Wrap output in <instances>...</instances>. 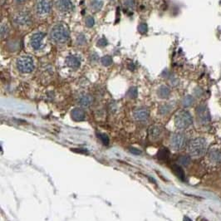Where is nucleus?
Masks as SVG:
<instances>
[{
    "label": "nucleus",
    "instance_id": "27",
    "mask_svg": "<svg viewBox=\"0 0 221 221\" xmlns=\"http://www.w3.org/2000/svg\"><path fill=\"white\" fill-rule=\"evenodd\" d=\"M99 137L101 139V141H102V143L104 145H108L109 144V137H108V135L107 134H105V133H100L99 134Z\"/></svg>",
    "mask_w": 221,
    "mask_h": 221
},
{
    "label": "nucleus",
    "instance_id": "26",
    "mask_svg": "<svg viewBox=\"0 0 221 221\" xmlns=\"http://www.w3.org/2000/svg\"><path fill=\"white\" fill-rule=\"evenodd\" d=\"M85 23H86V27H88V28H92V27H93L94 23H95V20H94L93 17H92V16H87V17H86Z\"/></svg>",
    "mask_w": 221,
    "mask_h": 221
},
{
    "label": "nucleus",
    "instance_id": "25",
    "mask_svg": "<svg viewBox=\"0 0 221 221\" xmlns=\"http://www.w3.org/2000/svg\"><path fill=\"white\" fill-rule=\"evenodd\" d=\"M127 95L129 96L131 98H135L137 95H138V92H137V89H136V87H132L131 89L128 91L127 92Z\"/></svg>",
    "mask_w": 221,
    "mask_h": 221
},
{
    "label": "nucleus",
    "instance_id": "32",
    "mask_svg": "<svg viewBox=\"0 0 221 221\" xmlns=\"http://www.w3.org/2000/svg\"><path fill=\"white\" fill-rule=\"evenodd\" d=\"M125 5L129 9H134L135 7V1L134 0H126Z\"/></svg>",
    "mask_w": 221,
    "mask_h": 221
},
{
    "label": "nucleus",
    "instance_id": "24",
    "mask_svg": "<svg viewBox=\"0 0 221 221\" xmlns=\"http://www.w3.org/2000/svg\"><path fill=\"white\" fill-rule=\"evenodd\" d=\"M101 61L102 65H104L106 67H108V66H111V63H112V58H111L110 56H105L101 59Z\"/></svg>",
    "mask_w": 221,
    "mask_h": 221
},
{
    "label": "nucleus",
    "instance_id": "35",
    "mask_svg": "<svg viewBox=\"0 0 221 221\" xmlns=\"http://www.w3.org/2000/svg\"><path fill=\"white\" fill-rule=\"evenodd\" d=\"M184 221H192L191 219L189 218V217H187V216H184Z\"/></svg>",
    "mask_w": 221,
    "mask_h": 221
},
{
    "label": "nucleus",
    "instance_id": "17",
    "mask_svg": "<svg viewBox=\"0 0 221 221\" xmlns=\"http://www.w3.org/2000/svg\"><path fill=\"white\" fill-rule=\"evenodd\" d=\"M157 157L160 160H168L170 157V151L166 147L160 148L158 151V153H157Z\"/></svg>",
    "mask_w": 221,
    "mask_h": 221
},
{
    "label": "nucleus",
    "instance_id": "18",
    "mask_svg": "<svg viewBox=\"0 0 221 221\" xmlns=\"http://www.w3.org/2000/svg\"><path fill=\"white\" fill-rule=\"evenodd\" d=\"M170 94V89L167 86L163 85L158 90V96L160 98H167Z\"/></svg>",
    "mask_w": 221,
    "mask_h": 221
},
{
    "label": "nucleus",
    "instance_id": "33",
    "mask_svg": "<svg viewBox=\"0 0 221 221\" xmlns=\"http://www.w3.org/2000/svg\"><path fill=\"white\" fill-rule=\"evenodd\" d=\"M130 152L133 154V155H135V156H138V155H141V151L140 150H138L137 148L135 147L130 148Z\"/></svg>",
    "mask_w": 221,
    "mask_h": 221
},
{
    "label": "nucleus",
    "instance_id": "10",
    "mask_svg": "<svg viewBox=\"0 0 221 221\" xmlns=\"http://www.w3.org/2000/svg\"><path fill=\"white\" fill-rule=\"evenodd\" d=\"M55 6L60 12H69L74 9V4L72 0H56Z\"/></svg>",
    "mask_w": 221,
    "mask_h": 221
},
{
    "label": "nucleus",
    "instance_id": "2",
    "mask_svg": "<svg viewBox=\"0 0 221 221\" xmlns=\"http://www.w3.org/2000/svg\"><path fill=\"white\" fill-rule=\"evenodd\" d=\"M207 150V142L205 139L198 137L190 141L188 145V151L194 157H200L204 156Z\"/></svg>",
    "mask_w": 221,
    "mask_h": 221
},
{
    "label": "nucleus",
    "instance_id": "16",
    "mask_svg": "<svg viewBox=\"0 0 221 221\" xmlns=\"http://www.w3.org/2000/svg\"><path fill=\"white\" fill-rule=\"evenodd\" d=\"M172 170H173V172L175 173V175H176L181 181H185V175H184V172L181 166H178V165H174V166H172Z\"/></svg>",
    "mask_w": 221,
    "mask_h": 221
},
{
    "label": "nucleus",
    "instance_id": "9",
    "mask_svg": "<svg viewBox=\"0 0 221 221\" xmlns=\"http://www.w3.org/2000/svg\"><path fill=\"white\" fill-rule=\"evenodd\" d=\"M45 37V33H34L32 37H31V46L34 50H42L44 47V45L43 44V38Z\"/></svg>",
    "mask_w": 221,
    "mask_h": 221
},
{
    "label": "nucleus",
    "instance_id": "21",
    "mask_svg": "<svg viewBox=\"0 0 221 221\" xmlns=\"http://www.w3.org/2000/svg\"><path fill=\"white\" fill-rule=\"evenodd\" d=\"M179 163L184 166H187L190 163H191V157L189 156H181L179 158Z\"/></svg>",
    "mask_w": 221,
    "mask_h": 221
},
{
    "label": "nucleus",
    "instance_id": "3",
    "mask_svg": "<svg viewBox=\"0 0 221 221\" xmlns=\"http://www.w3.org/2000/svg\"><path fill=\"white\" fill-rule=\"evenodd\" d=\"M193 123V119L191 113L187 111H179L175 118V126L180 130H184L191 126Z\"/></svg>",
    "mask_w": 221,
    "mask_h": 221
},
{
    "label": "nucleus",
    "instance_id": "6",
    "mask_svg": "<svg viewBox=\"0 0 221 221\" xmlns=\"http://www.w3.org/2000/svg\"><path fill=\"white\" fill-rule=\"evenodd\" d=\"M196 115L200 124L206 125L210 121V115L205 105H200L196 108Z\"/></svg>",
    "mask_w": 221,
    "mask_h": 221
},
{
    "label": "nucleus",
    "instance_id": "31",
    "mask_svg": "<svg viewBox=\"0 0 221 221\" xmlns=\"http://www.w3.org/2000/svg\"><path fill=\"white\" fill-rule=\"evenodd\" d=\"M107 40L105 37H102L101 39H99V41L97 42V46L100 47H103L107 46Z\"/></svg>",
    "mask_w": 221,
    "mask_h": 221
},
{
    "label": "nucleus",
    "instance_id": "30",
    "mask_svg": "<svg viewBox=\"0 0 221 221\" xmlns=\"http://www.w3.org/2000/svg\"><path fill=\"white\" fill-rule=\"evenodd\" d=\"M77 41L78 44L82 45V44H84V43H86V37H85V36H84L83 34H79V35L77 36Z\"/></svg>",
    "mask_w": 221,
    "mask_h": 221
},
{
    "label": "nucleus",
    "instance_id": "23",
    "mask_svg": "<svg viewBox=\"0 0 221 221\" xmlns=\"http://www.w3.org/2000/svg\"><path fill=\"white\" fill-rule=\"evenodd\" d=\"M170 109H171V107H170L169 105H162L159 108V112L161 115H166V114L169 113Z\"/></svg>",
    "mask_w": 221,
    "mask_h": 221
},
{
    "label": "nucleus",
    "instance_id": "7",
    "mask_svg": "<svg viewBox=\"0 0 221 221\" xmlns=\"http://www.w3.org/2000/svg\"><path fill=\"white\" fill-rule=\"evenodd\" d=\"M32 19L29 14V12L27 11H20L17 12L13 18V22L14 23L19 26H27L30 24Z\"/></svg>",
    "mask_w": 221,
    "mask_h": 221
},
{
    "label": "nucleus",
    "instance_id": "4",
    "mask_svg": "<svg viewBox=\"0 0 221 221\" xmlns=\"http://www.w3.org/2000/svg\"><path fill=\"white\" fill-rule=\"evenodd\" d=\"M16 65L18 70L22 73H30L34 69V62L29 56H22L17 59Z\"/></svg>",
    "mask_w": 221,
    "mask_h": 221
},
{
    "label": "nucleus",
    "instance_id": "20",
    "mask_svg": "<svg viewBox=\"0 0 221 221\" xmlns=\"http://www.w3.org/2000/svg\"><path fill=\"white\" fill-rule=\"evenodd\" d=\"M193 102H194V97L191 95H188L186 96H184V99L182 100V105L184 106V107H191V105L193 104Z\"/></svg>",
    "mask_w": 221,
    "mask_h": 221
},
{
    "label": "nucleus",
    "instance_id": "13",
    "mask_svg": "<svg viewBox=\"0 0 221 221\" xmlns=\"http://www.w3.org/2000/svg\"><path fill=\"white\" fill-rule=\"evenodd\" d=\"M71 117L75 121H82L85 119L86 114L82 108H74L71 112Z\"/></svg>",
    "mask_w": 221,
    "mask_h": 221
},
{
    "label": "nucleus",
    "instance_id": "34",
    "mask_svg": "<svg viewBox=\"0 0 221 221\" xmlns=\"http://www.w3.org/2000/svg\"><path fill=\"white\" fill-rule=\"evenodd\" d=\"M91 58H92V61H97V59L99 58L98 56L96 53H92V57H91Z\"/></svg>",
    "mask_w": 221,
    "mask_h": 221
},
{
    "label": "nucleus",
    "instance_id": "11",
    "mask_svg": "<svg viewBox=\"0 0 221 221\" xmlns=\"http://www.w3.org/2000/svg\"><path fill=\"white\" fill-rule=\"evenodd\" d=\"M149 115H150L149 111L145 107L137 108L136 110L134 111V113H133L134 118L138 121H143L147 120Z\"/></svg>",
    "mask_w": 221,
    "mask_h": 221
},
{
    "label": "nucleus",
    "instance_id": "1",
    "mask_svg": "<svg viewBox=\"0 0 221 221\" xmlns=\"http://www.w3.org/2000/svg\"><path fill=\"white\" fill-rule=\"evenodd\" d=\"M50 37L54 43L59 44L65 43L68 42L70 37V31L67 24L59 23L51 29Z\"/></svg>",
    "mask_w": 221,
    "mask_h": 221
},
{
    "label": "nucleus",
    "instance_id": "8",
    "mask_svg": "<svg viewBox=\"0 0 221 221\" xmlns=\"http://www.w3.org/2000/svg\"><path fill=\"white\" fill-rule=\"evenodd\" d=\"M52 3L50 0H37L36 12L39 15H45L51 12Z\"/></svg>",
    "mask_w": 221,
    "mask_h": 221
},
{
    "label": "nucleus",
    "instance_id": "28",
    "mask_svg": "<svg viewBox=\"0 0 221 221\" xmlns=\"http://www.w3.org/2000/svg\"><path fill=\"white\" fill-rule=\"evenodd\" d=\"M9 32V28L7 25H2L1 26V37H3L4 36H7Z\"/></svg>",
    "mask_w": 221,
    "mask_h": 221
},
{
    "label": "nucleus",
    "instance_id": "29",
    "mask_svg": "<svg viewBox=\"0 0 221 221\" xmlns=\"http://www.w3.org/2000/svg\"><path fill=\"white\" fill-rule=\"evenodd\" d=\"M147 25H146V23H141V24L139 25V27H138V31L141 33V34H143V33H146V32H147Z\"/></svg>",
    "mask_w": 221,
    "mask_h": 221
},
{
    "label": "nucleus",
    "instance_id": "5",
    "mask_svg": "<svg viewBox=\"0 0 221 221\" xmlns=\"http://www.w3.org/2000/svg\"><path fill=\"white\" fill-rule=\"evenodd\" d=\"M170 145L174 150L176 151L181 150L186 145V137L181 133H175L171 135Z\"/></svg>",
    "mask_w": 221,
    "mask_h": 221
},
{
    "label": "nucleus",
    "instance_id": "14",
    "mask_svg": "<svg viewBox=\"0 0 221 221\" xmlns=\"http://www.w3.org/2000/svg\"><path fill=\"white\" fill-rule=\"evenodd\" d=\"M78 103L82 107H89L93 103V97L89 94H83L79 97Z\"/></svg>",
    "mask_w": 221,
    "mask_h": 221
},
{
    "label": "nucleus",
    "instance_id": "15",
    "mask_svg": "<svg viewBox=\"0 0 221 221\" xmlns=\"http://www.w3.org/2000/svg\"><path fill=\"white\" fill-rule=\"evenodd\" d=\"M66 64L68 65V67L72 68V69H77L80 67L81 61L78 58L75 57V56H68L66 58Z\"/></svg>",
    "mask_w": 221,
    "mask_h": 221
},
{
    "label": "nucleus",
    "instance_id": "22",
    "mask_svg": "<svg viewBox=\"0 0 221 221\" xmlns=\"http://www.w3.org/2000/svg\"><path fill=\"white\" fill-rule=\"evenodd\" d=\"M91 7H92V9L97 11V10L101 9V7H102V2L99 1V0H92V3H91Z\"/></svg>",
    "mask_w": 221,
    "mask_h": 221
},
{
    "label": "nucleus",
    "instance_id": "19",
    "mask_svg": "<svg viewBox=\"0 0 221 221\" xmlns=\"http://www.w3.org/2000/svg\"><path fill=\"white\" fill-rule=\"evenodd\" d=\"M209 157L212 161L215 162H220L221 161V153L217 150H213L209 153Z\"/></svg>",
    "mask_w": 221,
    "mask_h": 221
},
{
    "label": "nucleus",
    "instance_id": "12",
    "mask_svg": "<svg viewBox=\"0 0 221 221\" xmlns=\"http://www.w3.org/2000/svg\"><path fill=\"white\" fill-rule=\"evenodd\" d=\"M161 134H162V128L158 125H153L150 126V128L148 129V135L150 139L152 141L158 140L160 137Z\"/></svg>",
    "mask_w": 221,
    "mask_h": 221
},
{
    "label": "nucleus",
    "instance_id": "36",
    "mask_svg": "<svg viewBox=\"0 0 221 221\" xmlns=\"http://www.w3.org/2000/svg\"><path fill=\"white\" fill-rule=\"evenodd\" d=\"M18 3H24V2H26L27 0H16Z\"/></svg>",
    "mask_w": 221,
    "mask_h": 221
}]
</instances>
